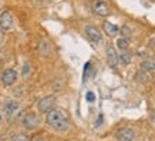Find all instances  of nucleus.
<instances>
[{"mask_svg": "<svg viewBox=\"0 0 155 141\" xmlns=\"http://www.w3.org/2000/svg\"><path fill=\"white\" fill-rule=\"evenodd\" d=\"M46 121L56 131L66 133L70 128V121H68L67 116L61 110H57V108H53L48 111L47 116H46Z\"/></svg>", "mask_w": 155, "mask_h": 141, "instance_id": "1", "label": "nucleus"}, {"mask_svg": "<svg viewBox=\"0 0 155 141\" xmlns=\"http://www.w3.org/2000/svg\"><path fill=\"white\" fill-rule=\"evenodd\" d=\"M91 9L97 16H101V17H107L111 9H110V5H108L105 0H94L93 5H91Z\"/></svg>", "mask_w": 155, "mask_h": 141, "instance_id": "2", "label": "nucleus"}, {"mask_svg": "<svg viewBox=\"0 0 155 141\" xmlns=\"http://www.w3.org/2000/svg\"><path fill=\"white\" fill-rule=\"evenodd\" d=\"M21 124H23V127L27 128V130H36V128L40 126V117H38L36 113H28L23 117Z\"/></svg>", "mask_w": 155, "mask_h": 141, "instance_id": "3", "label": "nucleus"}, {"mask_svg": "<svg viewBox=\"0 0 155 141\" xmlns=\"http://www.w3.org/2000/svg\"><path fill=\"white\" fill-rule=\"evenodd\" d=\"M84 32H85V34H87V37L94 43V44H101L103 37H101V33H100V30L97 27L91 26V24H87L84 27Z\"/></svg>", "mask_w": 155, "mask_h": 141, "instance_id": "4", "label": "nucleus"}, {"mask_svg": "<svg viewBox=\"0 0 155 141\" xmlns=\"http://www.w3.org/2000/svg\"><path fill=\"white\" fill-rule=\"evenodd\" d=\"M16 80H17V73H16V70H13V69H6L3 73H2V76H0V81L3 83L5 86H13L14 83H16Z\"/></svg>", "mask_w": 155, "mask_h": 141, "instance_id": "5", "label": "nucleus"}, {"mask_svg": "<svg viewBox=\"0 0 155 141\" xmlns=\"http://www.w3.org/2000/svg\"><path fill=\"white\" fill-rule=\"evenodd\" d=\"M54 104H56V99L53 96H47V97H44V99H41L38 101L37 108L40 113H48L50 110H53Z\"/></svg>", "mask_w": 155, "mask_h": 141, "instance_id": "6", "label": "nucleus"}, {"mask_svg": "<svg viewBox=\"0 0 155 141\" xmlns=\"http://www.w3.org/2000/svg\"><path fill=\"white\" fill-rule=\"evenodd\" d=\"M14 26V16L10 12H3L0 14V29L2 30H10Z\"/></svg>", "mask_w": 155, "mask_h": 141, "instance_id": "7", "label": "nucleus"}, {"mask_svg": "<svg viewBox=\"0 0 155 141\" xmlns=\"http://www.w3.org/2000/svg\"><path fill=\"white\" fill-rule=\"evenodd\" d=\"M3 110H5V114H6V117H14L16 114L19 113V110H20V106L17 101H13V100H10V101H7V103L5 104V107H3Z\"/></svg>", "mask_w": 155, "mask_h": 141, "instance_id": "8", "label": "nucleus"}, {"mask_svg": "<svg viewBox=\"0 0 155 141\" xmlns=\"http://www.w3.org/2000/svg\"><path fill=\"white\" fill-rule=\"evenodd\" d=\"M117 138L120 141H132L135 138V131H134V128H130V127L121 128L117 133Z\"/></svg>", "mask_w": 155, "mask_h": 141, "instance_id": "9", "label": "nucleus"}, {"mask_svg": "<svg viewBox=\"0 0 155 141\" xmlns=\"http://www.w3.org/2000/svg\"><path fill=\"white\" fill-rule=\"evenodd\" d=\"M107 60H108V64L113 67V69H115V67L118 66V63H120L118 53H117V50H115L113 46L107 47Z\"/></svg>", "mask_w": 155, "mask_h": 141, "instance_id": "10", "label": "nucleus"}, {"mask_svg": "<svg viewBox=\"0 0 155 141\" xmlns=\"http://www.w3.org/2000/svg\"><path fill=\"white\" fill-rule=\"evenodd\" d=\"M103 29L108 37H115V36H118V33H120V27L113 23H110V22H104Z\"/></svg>", "mask_w": 155, "mask_h": 141, "instance_id": "11", "label": "nucleus"}, {"mask_svg": "<svg viewBox=\"0 0 155 141\" xmlns=\"http://www.w3.org/2000/svg\"><path fill=\"white\" fill-rule=\"evenodd\" d=\"M118 59H120V61H121L122 64H130L131 63V60H132V53H130V52H127V50H124L122 53H120L118 54Z\"/></svg>", "mask_w": 155, "mask_h": 141, "instance_id": "12", "label": "nucleus"}, {"mask_svg": "<svg viewBox=\"0 0 155 141\" xmlns=\"http://www.w3.org/2000/svg\"><path fill=\"white\" fill-rule=\"evenodd\" d=\"M141 70L142 71H154L155 70V61L152 60H145L141 63Z\"/></svg>", "mask_w": 155, "mask_h": 141, "instance_id": "13", "label": "nucleus"}, {"mask_svg": "<svg viewBox=\"0 0 155 141\" xmlns=\"http://www.w3.org/2000/svg\"><path fill=\"white\" fill-rule=\"evenodd\" d=\"M38 50H40V53H41L43 56H47V54H50V44H48V42H46V40H43V42H40V46H38Z\"/></svg>", "mask_w": 155, "mask_h": 141, "instance_id": "14", "label": "nucleus"}, {"mask_svg": "<svg viewBox=\"0 0 155 141\" xmlns=\"http://www.w3.org/2000/svg\"><path fill=\"white\" fill-rule=\"evenodd\" d=\"M128 46H130V42H128V39L125 37H118L117 39V47L120 49V50H127Z\"/></svg>", "mask_w": 155, "mask_h": 141, "instance_id": "15", "label": "nucleus"}, {"mask_svg": "<svg viewBox=\"0 0 155 141\" xmlns=\"http://www.w3.org/2000/svg\"><path fill=\"white\" fill-rule=\"evenodd\" d=\"M137 81H138V83H140V84H145L147 81H148V76H147V73L145 71H138V73H137Z\"/></svg>", "mask_w": 155, "mask_h": 141, "instance_id": "16", "label": "nucleus"}, {"mask_svg": "<svg viewBox=\"0 0 155 141\" xmlns=\"http://www.w3.org/2000/svg\"><path fill=\"white\" fill-rule=\"evenodd\" d=\"M120 33L122 34L121 37L128 39V37H130V36L132 34V30H131V27H130V26H127V24H125V26H122V27L120 29Z\"/></svg>", "mask_w": 155, "mask_h": 141, "instance_id": "17", "label": "nucleus"}, {"mask_svg": "<svg viewBox=\"0 0 155 141\" xmlns=\"http://www.w3.org/2000/svg\"><path fill=\"white\" fill-rule=\"evenodd\" d=\"M12 141H28L27 134L24 133H16L13 137H12Z\"/></svg>", "mask_w": 155, "mask_h": 141, "instance_id": "18", "label": "nucleus"}, {"mask_svg": "<svg viewBox=\"0 0 155 141\" xmlns=\"http://www.w3.org/2000/svg\"><path fill=\"white\" fill-rule=\"evenodd\" d=\"M28 73H30V64L26 63V64L23 66V76L26 77V76H28Z\"/></svg>", "mask_w": 155, "mask_h": 141, "instance_id": "19", "label": "nucleus"}, {"mask_svg": "<svg viewBox=\"0 0 155 141\" xmlns=\"http://www.w3.org/2000/svg\"><path fill=\"white\" fill-rule=\"evenodd\" d=\"M94 99H95L94 93H93V91H88V93H87V101H88V103H93Z\"/></svg>", "mask_w": 155, "mask_h": 141, "instance_id": "20", "label": "nucleus"}, {"mask_svg": "<svg viewBox=\"0 0 155 141\" xmlns=\"http://www.w3.org/2000/svg\"><path fill=\"white\" fill-rule=\"evenodd\" d=\"M3 39H5V36H3V32H2V30H0V44H2V43H3Z\"/></svg>", "mask_w": 155, "mask_h": 141, "instance_id": "21", "label": "nucleus"}, {"mask_svg": "<svg viewBox=\"0 0 155 141\" xmlns=\"http://www.w3.org/2000/svg\"><path fill=\"white\" fill-rule=\"evenodd\" d=\"M31 141H43V140H40V138H36V140H31Z\"/></svg>", "mask_w": 155, "mask_h": 141, "instance_id": "22", "label": "nucleus"}, {"mask_svg": "<svg viewBox=\"0 0 155 141\" xmlns=\"http://www.w3.org/2000/svg\"><path fill=\"white\" fill-rule=\"evenodd\" d=\"M0 124H2V114H0Z\"/></svg>", "mask_w": 155, "mask_h": 141, "instance_id": "23", "label": "nucleus"}, {"mask_svg": "<svg viewBox=\"0 0 155 141\" xmlns=\"http://www.w3.org/2000/svg\"><path fill=\"white\" fill-rule=\"evenodd\" d=\"M0 141H2V137H0Z\"/></svg>", "mask_w": 155, "mask_h": 141, "instance_id": "24", "label": "nucleus"}]
</instances>
